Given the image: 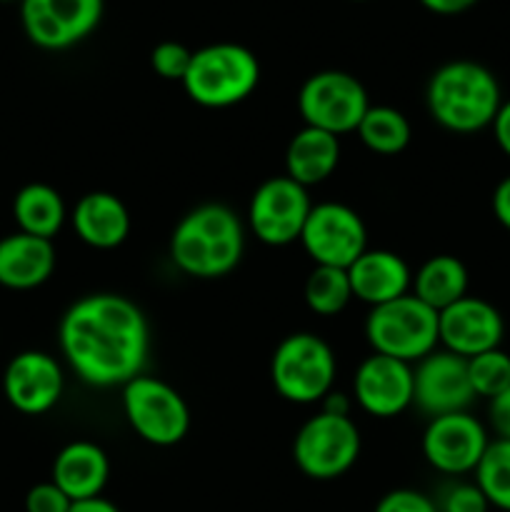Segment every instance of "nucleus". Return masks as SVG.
Returning a JSON list of instances; mask_svg holds the SVG:
<instances>
[{
    "instance_id": "nucleus-25",
    "label": "nucleus",
    "mask_w": 510,
    "mask_h": 512,
    "mask_svg": "<svg viewBox=\"0 0 510 512\" xmlns=\"http://www.w3.org/2000/svg\"><path fill=\"white\" fill-rule=\"evenodd\" d=\"M355 135L360 143L375 155H398L403 153L413 138L410 120L390 105H370L368 113L360 120Z\"/></svg>"
},
{
    "instance_id": "nucleus-15",
    "label": "nucleus",
    "mask_w": 510,
    "mask_h": 512,
    "mask_svg": "<svg viewBox=\"0 0 510 512\" xmlns=\"http://www.w3.org/2000/svg\"><path fill=\"white\" fill-rule=\"evenodd\" d=\"M438 335L440 348L468 360L500 348L505 338V320L493 303L468 293L450 308L440 310Z\"/></svg>"
},
{
    "instance_id": "nucleus-21",
    "label": "nucleus",
    "mask_w": 510,
    "mask_h": 512,
    "mask_svg": "<svg viewBox=\"0 0 510 512\" xmlns=\"http://www.w3.org/2000/svg\"><path fill=\"white\" fill-rule=\"evenodd\" d=\"M110 478V458L93 440H73L53 460L50 480L70 500H88L103 495Z\"/></svg>"
},
{
    "instance_id": "nucleus-20",
    "label": "nucleus",
    "mask_w": 510,
    "mask_h": 512,
    "mask_svg": "<svg viewBox=\"0 0 510 512\" xmlns=\"http://www.w3.org/2000/svg\"><path fill=\"white\" fill-rule=\"evenodd\" d=\"M58 265L53 240L28 233L0 238V285L8 290H35L48 283Z\"/></svg>"
},
{
    "instance_id": "nucleus-5",
    "label": "nucleus",
    "mask_w": 510,
    "mask_h": 512,
    "mask_svg": "<svg viewBox=\"0 0 510 512\" xmlns=\"http://www.w3.org/2000/svg\"><path fill=\"white\" fill-rule=\"evenodd\" d=\"M335 375L338 360L333 348L308 330L285 335L270 358L275 393L293 405L323 403L325 395L335 390Z\"/></svg>"
},
{
    "instance_id": "nucleus-28",
    "label": "nucleus",
    "mask_w": 510,
    "mask_h": 512,
    "mask_svg": "<svg viewBox=\"0 0 510 512\" xmlns=\"http://www.w3.org/2000/svg\"><path fill=\"white\" fill-rule=\"evenodd\" d=\"M468 375L475 398L493 400L510 388V355L503 348H495L468 358Z\"/></svg>"
},
{
    "instance_id": "nucleus-18",
    "label": "nucleus",
    "mask_w": 510,
    "mask_h": 512,
    "mask_svg": "<svg viewBox=\"0 0 510 512\" xmlns=\"http://www.w3.org/2000/svg\"><path fill=\"white\" fill-rule=\"evenodd\" d=\"M353 298L365 303L368 308L398 300L410 293L413 285V270L398 253L385 248H368L348 268Z\"/></svg>"
},
{
    "instance_id": "nucleus-34",
    "label": "nucleus",
    "mask_w": 510,
    "mask_h": 512,
    "mask_svg": "<svg viewBox=\"0 0 510 512\" xmlns=\"http://www.w3.org/2000/svg\"><path fill=\"white\" fill-rule=\"evenodd\" d=\"M490 130H493L495 145L500 148V153H503L505 158H510V98L503 100Z\"/></svg>"
},
{
    "instance_id": "nucleus-14",
    "label": "nucleus",
    "mask_w": 510,
    "mask_h": 512,
    "mask_svg": "<svg viewBox=\"0 0 510 512\" xmlns=\"http://www.w3.org/2000/svg\"><path fill=\"white\" fill-rule=\"evenodd\" d=\"M468 360L450 350H433L413 365V405L428 418L465 413L475 403Z\"/></svg>"
},
{
    "instance_id": "nucleus-13",
    "label": "nucleus",
    "mask_w": 510,
    "mask_h": 512,
    "mask_svg": "<svg viewBox=\"0 0 510 512\" xmlns=\"http://www.w3.org/2000/svg\"><path fill=\"white\" fill-rule=\"evenodd\" d=\"M488 445V428L470 410L430 418L420 440L425 463L448 478L475 473Z\"/></svg>"
},
{
    "instance_id": "nucleus-3",
    "label": "nucleus",
    "mask_w": 510,
    "mask_h": 512,
    "mask_svg": "<svg viewBox=\"0 0 510 512\" xmlns=\"http://www.w3.org/2000/svg\"><path fill=\"white\" fill-rule=\"evenodd\" d=\"M503 90L490 68L475 60L443 63L425 85V105L440 128L473 135L490 128L503 105Z\"/></svg>"
},
{
    "instance_id": "nucleus-9",
    "label": "nucleus",
    "mask_w": 510,
    "mask_h": 512,
    "mask_svg": "<svg viewBox=\"0 0 510 512\" xmlns=\"http://www.w3.org/2000/svg\"><path fill=\"white\" fill-rule=\"evenodd\" d=\"M368 108L365 85L345 70H318L298 90V113L303 123L338 138L355 133Z\"/></svg>"
},
{
    "instance_id": "nucleus-22",
    "label": "nucleus",
    "mask_w": 510,
    "mask_h": 512,
    "mask_svg": "<svg viewBox=\"0 0 510 512\" xmlns=\"http://www.w3.org/2000/svg\"><path fill=\"white\" fill-rule=\"evenodd\" d=\"M340 165V138L303 125L285 148V175L303 188L325 183Z\"/></svg>"
},
{
    "instance_id": "nucleus-27",
    "label": "nucleus",
    "mask_w": 510,
    "mask_h": 512,
    "mask_svg": "<svg viewBox=\"0 0 510 512\" xmlns=\"http://www.w3.org/2000/svg\"><path fill=\"white\" fill-rule=\"evenodd\" d=\"M473 475L490 508L510 512V440H490Z\"/></svg>"
},
{
    "instance_id": "nucleus-16",
    "label": "nucleus",
    "mask_w": 510,
    "mask_h": 512,
    "mask_svg": "<svg viewBox=\"0 0 510 512\" xmlns=\"http://www.w3.org/2000/svg\"><path fill=\"white\" fill-rule=\"evenodd\" d=\"M65 390L63 365L43 350H23L3 373L5 400L23 415L50 413Z\"/></svg>"
},
{
    "instance_id": "nucleus-23",
    "label": "nucleus",
    "mask_w": 510,
    "mask_h": 512,
    "mask_svg": "<svg viewBox=\"0 0 510 512\" xmlns=\"http://www.w3.org/2000/svg\"><path fill=\"white\" fill-rule=\"evenodd\" d=\"M468 285L470 275L463 260L455 258V255H433L413 273L410 293L423 300L435 313H440V310L450 308L460 298H465Z\"/></svg>"
},
{
    "instance_id": "nucleus-8",
    "label": "nucleus",
    "mask_w": 510,
    "mask_h": 512,
    "mask_svg": "<svg viewBox=\"0 0 510 512\" xmlns=\"http://www.w3.org/2000/svg\"><path fill=\"white\" fill-rule=\"evenodd\" d=\"M360 428L350 415L318 410L293 440V460L310 480H338L358 463Z\"/></svg>"
},
{
    "instance_id": "nucleus-32",
    "label": "nucleus",
    "mask_w": 510,
    "mask_h": 512,
    "mask_svg": "<svg viewBox=\"0 0 510 512\" xmlns=\"http://www.w3.org/2000/svg\"><path fill=\"white\" fill-rule=\"evenodd\" d=\"M73 500L53 483H38L25 495V512H68Z\"/></svg>"
},
{
    "instance_id": "nucleus-29",
    "label": "nucleus",
    "mask_w": 510,
    "mask_h": 512,
    "mask_svg": "<svg viewBox=\"0 0 510 512\" xmlns=\"http://www.w3.org/2000/svg\"><path fill=\"white\" fill-rule=\"evenodd\" d=\"M193 60V50L188 45L178 43V40H163L150 53V68L160 75L163 80H178L183 83L185 73Z\"/></svg>"
},
{
    "instance_id": "nucleus-1",
    "label": "nucleus",
    "mask_w": 510,
    "mask_h": 512,
    "mask_svg": "<svg viewBox=\"0 0 510 512\" xmlns=\"http://www.w3.org/2000/svg\"><path fill=\"white\" fill-rule=\"evenodd\" d=\"M68 368L90 388H123L145 370L150 325L143 310L118 293H93L75 300L58 328Z\"/></svg>"
},
{
    "instance_id": "nucleus-30",
    "label": "nucleus",
    "mask_w": 510,
    "mask_h": 512,
    "mask_svg": "<svg viewBox=\"0 0 510 512\" xmlns=\"http://www.w3.org/2000/svg\"><path fill=\"white\" fill-rule=\"evenodd\" d=\"M438 512H488L490 503L485 500L483 490L465 480H455V483L445 485L440 495L435 498Z\"/></svg>"
},
{
    "instance_id": "nucleus-37",
    "label": "nucleus",
    "mask_w": 510,
    "mask_h": 512,
    "mask_svg": "<svg viewBox=\"0 0 510 512\" xmlns=\"http://www.w3.org/2000/svg\"><path fill=\"white\" fill-rule=\"evenodd\" d=\"M68 512H120L118 505L110 503L108 498L98 495V498H88V500H75L70 505Z\"/></svg>"
},
{
    "instance_id": "nucleus-26",
    "label": "nucleus",
    "mask_w": 510,
    "mask_h": 512,
    "mask_svg": "<svg viewBox=\"0 0 510 512\" xmlns=\"http://www.w3.org/2000/svg\"><path fill=\"white\" fill-rule=\"evenodd\" d=\"M303 298L310 313L323 315V318H333V315L343 313L350 300H355L348 270L315 265L308 278H305Z\"/></svg>"
},
{
    "instance_id": "nucleus-33",
    "label": "nucleus",
    "mask_w": 510,
    "mask_h": 512,
    "mask_svg": "<svg viewBox=\"0 0 510 512\" xmlns=\"http://www.w3.org/2000/svg\"><path fill=\"white\" fill-rule=\"evenodd\" d=\"M488 420L495 438L510 440V388L488 400Z\"/></svg>"
},
{
    "instance_id": "nucleus-19",
    "label": "nucleus",
    "mask_w": 510,
    "mask_h": 512,
    "mask_svg": "<svg viewBox=\"0 0 510 512\" xmlns=\"http://www.w3.org/2000/svg\"><path fill=\"white\" fill-rule=\"evenodd\" d=\"M70 225L80 243L93 250H113L128 240L133 220L123 200L108 190L85 193L70 213Z\"/></svg>"
},
{
    "instance_id": "nucleus-10",
    "label": "nucleus",
    "mask_w": 510,
    "mask_h": 512,
    "mask_svg": "<svg viewBox=\"0 0 510 512\" xmlns=\"http://www.w3.org/2000/svg\"><path fill=\"white\" fill-rule=\"evenodd\" d=\"M300 245L313 265L348 270L368 250V228L358 210L345 203H313L300 233Z\"/></svg>"
},
{
    "instance_id": "nucleus-35",
    "label": "nucleus",
    "mask_w": 510,
    "mask_h": 512,
    "mask_svg": "<svg viewBox=\"0 0 510 512\" xmlns=\"http://www.w3.org/2000/svg\"><path fill=\"white\" fill-rule=\"evenodd\" d=\"M493 215L510 233V175H505L493 190Z\"/></svg>"
},
{
    "instance_id": "nucleus-36",
    "label": "nucleus",
    "mask_w": 510,
    "mask_h": 512,
    "mask_svg": "<svg viewBox=\"0 0 510 512\" xmlns=\"http://www.w3.org/2000/svg\"><path fill=\"white\" fill-rule=\"evenodd\" d=\"M428 13L435 15H460L465 10L475 8L480 0H418Z\"/></svg>"
},
{
    "instance_id": "nucleus-17",
    "label": "nucleus",
    "mask_w": 510,
    "mask_h": 512,
    "mask_svg": "<svg viewBox=\"0 0 510 512\" xmlns=\"http://www.w3.org/2000/svg\"><path fill=\"white\" fill-rule=\"evenodd\" d=\"M353 400L373 418H398L413 405V365L370 353L353 375Z\"/></svg>"
},
{
    "instance_id": "nucleus-2",
    "label": "nucleus",
    "mask_w": 510,
    "mask_h": 512,
    "mask_svg": "<svg viewBox=\"0 0 510 512\" xmlns=\"http://www.w3.org/2000/svg\"><path fill=\"white\" fill-rule=\"evenodd\" d=\"M168 248L173 265L188 278H225L243 260V220L228 205L203 203L178 220Z\"/></svg>"
},
{
    "instance_id": "nucleus-12",
    "label": "nucleus",
    "mask_w": 510,
    "mask_h": 512,
    "mask_svg": "<svg viewBox=\"0 0 510 512\" xmlns=\"http://www.w3.org/2000/svg\"><path fill=\"white\" fill-rule=\"evenodd\" d=\"M310 208H313V200H310L308 188L290 180L285 173L273 175L263 180L250 195L248 225L263 245L285 248L300 240Z\"/></svg>"
},
{
    "instance_id": "nucleus-6",
    "label": "nucleus",
    "mask_w": 510,
    "mask_h": 512,
    "mask_svg": "<svg viewBox=\"0 0 510 512\" xmlns=\"http://www.w3.org/2000/svg\"><path fill=\"white\" fill-rule=\"evenodd\" d=\"M365 340L373 353L415 365L440 348L438 313L408 293L370 308L365 318Z\"/></svg>"
},
{
    "instance_id": "nucleus-11",
    "label": "nucleus",
    "mask_w": 510,
    "mask_h": 512,
    "mask_svg": "<svg viewBox=\"0 0 510 512\" xmlns=\"http://www.w3.org/2000/svg\"><path fill=\"white\" fill-rule=\"evenodd\" d=\"M105 0H20V25L35 48L70 50L98 30Z\"/></svg>"
},
{
    "instance_id": "nucleus-38",
    "label": "nucleus",
    "mask_w": 510,
    "mask_h": 512,
    "mask_svg": "<svg viewBox=\"0 0 510 512\" xmlns=\"http://www.w3.org/2000/svg\"><path fill=\"white\" fill-rule=\"evenodd\" d=\"M355 3H363V0H355Z\"/></svg>"
},
{
    "instance_id": "nucleus-31",
    "label": "nucleus",
    "mask_w": 510,
    "mask_h": 512,
    "mask_svg": "<svg viewBox=\"0 0 510 512\" xmlns=\"http://www.w3.org/2000/svg\"><path fill=\"white\" fill-rule=\"evenodd\" d=\"M373 512H438L433 498L413 488H398L385 493L383 498L375 503Z\"/></svg>"
},
{
    "instance_id": "nucleus-4",
    "label": "nucleus",
    "mask_w": 510,
    "mask_h": 512,
    "mask_svg": "<svg viewBox=\"0 0 510 512\" xmlns=\"http://www.w3.org/2000/svg\"><path fill=\"white\" fill-rule=\"evenodd\" d=\"M183 90L195 105L223 110L240 105L258 90L260 60L240 43H210L193 50Z\"/></svg>"
},
{
    "instance_id": "nucleus-7",
    "label": "nucleus",
    "mask_w": 510,
    "mask_h": 512,
    "mask_svg": "<svg viewBox=\"0 0 510 512\" xmlns=\"http://www.w3.org/2000/svg\"><path fill=\"white\" fill-rule=\"evenodd\" d=\"M123 415L143 443L173 448L190 430V408L183 395L165 380L140 373L123 385Z\"/></svg>"
},
{
    "instance_id": "nucleus-24",
    "label": "nucleus",
    "mask_w": 510,
    "mask_h": 512,
    "mask_svg": "<svg viewBox=\"0 0 510 512\" xmlns=\"http://www.w3.org/2000/svg\"><path fill=\"white\" fill-rule=\"evenodd\" d=\"M13 218L20 233L53 240L70 218L65 200L53 185L28 183L15 193Z\"/></svg>"
}]
</instances>
